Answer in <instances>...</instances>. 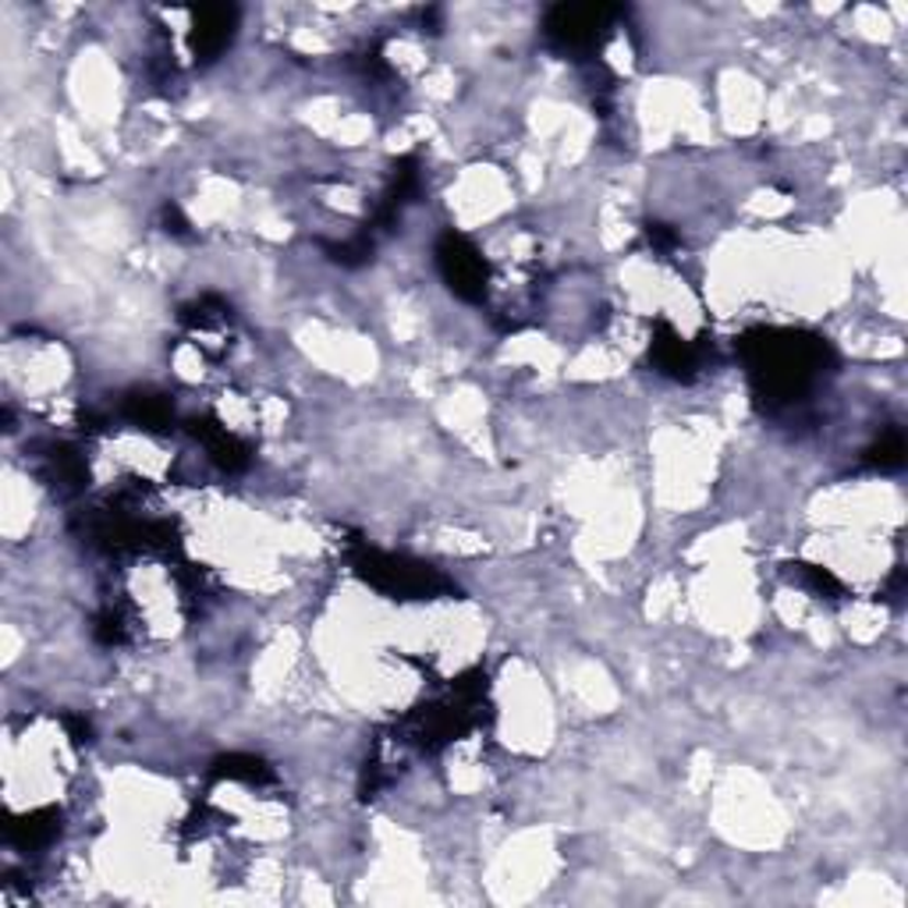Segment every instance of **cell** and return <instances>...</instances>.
<instances>
[{
  "mask_svg": "<svg viewBox=\"0 0 908 908\" xmlns=\"http://www.w3.org/2000/svg\"><path fill=\"white\" fill-rule=\"evenodd\" d=\"M618 11L596 4H558L547 14V39L568 57H590L610 33Z\"/></svg>",
  "mask_w": 908,
  "mask_h": 908,
  "instance_id": "3957f363",
  "label": "cell"
},
{
  "mask_svg": "<svg viewBox=\"0 0 908 908\" xmlns=\"http://www.w3.org/2000/svg\"><path fill=\"white\" fill-rule=\"evenodd\" d=\"M196 436H202V444L213 454V462L228 468V473H238V468L248 465V447L231 436L228 430H221L217 422H196Z\"/></svg>",
  "mask_w": 908,
  "mask_h": 908,
  "instance_id": "52a82bcc",
  "label": "cell"
},
{
  "mask_svg": "<svg viewBox=\"0 0 908 908\" xmlns=\"http://www.w3.org/2000/svg\"><path fill=\"white\" fill-rule=\"evenodd\" d=\"M795 568H799L802 585H810V590H813L816 596H827V599L845 596V585H841L838 579H834L827 568H819V564H795Z\"/></svg>",
  "mask_w": 908,
  "mask_h": 908,
  "instance_id": "7c38bea8",
  "label": "cell"
},
{
  "mask_svg": "<svg viewBox=\"0 0 908 908\" xmlns=\"http://www.w3.org/2000/svg\"><path fill=\"white\" fill-rule=\"evenodd\" d=\"M54 834H57V813H50V810L25 816L22 824L11 827V838L19 841L22 848H43V845H50Z\"/></svg>",
  "mask_w": 908,
  "mask_h": 908,
  "instance_id": "30bf717a",
  "label": "cell"
},
{
  "mask_svg": "<svg viewBox=\"0 0 908 908\" xmlns=\"http://www.w3.org/2000/svg\"><path fill=\"white\" fill-rule=\"evenodd\" d=\"M436 267H441V277L458 299L479 302L487 295L490 267L479 256V248L473 242H465L462 234H444L441 245H436Z\"/></svg>",
  "mask_w": 908,
  "mask_h": 908,
  "instance_id": "277c9868",
  "label": "cell"
},
{
  "mask_svg": "<svg viewBox=\"0 0 908 908\" xmlns=\"http://www.w3.org/2000/svg\"><path fill=\"white\" fill-rule=\"evenodd\" d=\"M351 564H356V571L373 585V590L387 593L394 599H433V596L451 593V582L441 575V571H433L430 564H419V561L394 558V554L362 547V550H356Z\"/></svg>",
  "mask_w": 908,
  "mask_h": 908,
  "instance_id": "7a4b0ae2",
  "label": "cell"
},
{
  "mask_svg": "<svg viewBox=\"0 0 908 908\" xmlns=\"http://www.w3.org/2000/svg\"><path fill=\"white\" fill-rule=\"evenodd\" d=\"M96 639L107 642V647H121L128 639V625H125V614L117 607H107L104 614L96 618Z\"/></svg>",
  "mask_w": 908,
  "mask_h": 908,
  "instance_id": "4fadbf2b",
  "label": "cell"
},
{
  "mask_svg": "<svg viewBox=\"0 0 908 908\" xmlns=\"http://www.w3.org/2000/svg\"><path fill=\"white\" fill-rule=\"evenodd\" d=\"M213 778H228V781H245V784H270L273 781V770L263 764L256 756H224L213 764Z\"/></svg>",
  "mask_w": 908,
  "mask_h": 908,
  "instance_id": "9c48e42d",
  "label": "cell"
},
{
  "mask_svg": "<svg viewBox=\"0 0 908 908\" xmlns=\"http://www.w3.org/2000/svg\"><path fill=\"white\" fill-rule=\"evenodd\" d=\"M650 359L653 365L671 380H692L699 373L702 351L692 341H682L675 330L667 324H656V338L650 345Z\"/></svg>",
  "mask_w": 908,
  "mask_h": 908,
  "instance_id": "5b68a950",
  "label": "cell"
},
{
  "mask_svg": "<svg viewBox=\"0 0 908 908\" xmlns=\"http://www.w3.org/2000/svg\"><path fill=\"white\" fill-rule=\"evenodd\" d=\"M647 238H650L653 248H661V253H671V248L678 245V234L671 231L667 224H650V228H647Z\"/></svg>",
  "mask_w": 908,
  "mask_h": 908,
  "instance_id": "5bb4252c",
  "label": "cell"
},
{
  "mask_svg": "<svg viewBox=\"0 0 908 908\" xmlns=\"http://www.w3.org/2000/svg\"><path fill=\"white\" fill-rule=\"evenodd\" d=\"M234 22L238 11L234 8H199L193 19V54L199 61H213L217 54H224V47L234 36Z\"/></svg>",
  "mask_w": 908,
  "mask_h": 908,
  "instance_id": "8992f818",
  "label": "cell"
},
{
  "mask_svg": "<svg viewBox=\"0 0 908 908\" xmlns=\"http://www.w3.org/2000/svg\"><path fill=\"white\" fill-rule=\"evenodd\" d=\"M125 416L145 430H167L174 419V408L164 394H131L125 401Z\"/></svg>",
  "mask_w": 908,
  "mask_h": 908,
  "instance_id": "ba28073f",
  "label": "cell"
},
{
  "mask_svg": "<svg viewBox=\"0 0 908 908\" xmlns=\"http://www.w3.org/2000/svg\"><path fill=\"white\" fill-rule=\"evenodd\" d=\"M866 465L870 468H881V473H895V468L905 465V441L901 433L890 430L887 436H881L870 451H866Z\"/></svg>",
  "mask_w": 908,
  "mask_h": 908,
  "instance_id": "8fae6325",
  "label": "cell"
},
{
  "mask_svg": "<svg viewBox=\"0 0 908 908\" xmlns=\"http://www.w3.org/2000/svg\"><path fill=\"white\" fill-rule=\"evenodd\" d=\"M756 398L767 408L799 401L830 362V348L802 330H753L738 341Z\"/></svg>",
  "mask_w": 908,
  "mask_h": 908,
  "instance_id": "6da1fadb",
  "label": "cell"
}]
</instances>
